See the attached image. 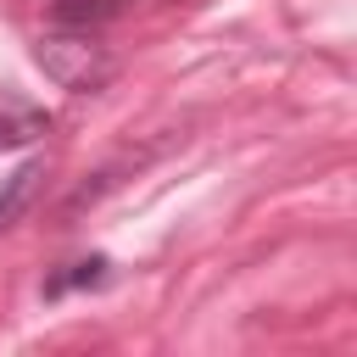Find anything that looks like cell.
<instances>
[{"label":"cell","instance_id":"6da1fadb","mask_svg":"<svg viewBox=\"0 0 357 357\" xmlns=\"http://www.w3.org/2000/svg\"><path fill=\"white\" fill-rule=\"evenodd\" d=\"M33 56H39L45 78H56V84L73 89V95H95V89H106V84L117 78L112 50H106L89 28H84V33H45Z\"/></svg>","mask_w":357,"mask_h":357},{"label":"cell","instance_id":"7a4b0ae2","mask_svg":"<svg viewBox=\"0 0 357 357\" xmlns=\"http://www.w3.org/2000/svg\"><path fill=\"white\" fill-rule=\"evenodd\" d=\"M39 178H45V162H28V167H17V173L0 184V234L22 218V206H28V195H33Z\"/></svg>","mask_w":357,"mask_h":357},{"label":"cell","instance_id":"3957f363","mask_svg":"<svg viewBox=\"0 0 357 357\" xmlns=\"http://www.w3.org/2000/svg\"><path fill=\"white\" fill-rule=\"evenodd\" d=\"M45 134V112H28V106H0V151H17L28 139Z\"/></svg>","mask_w":357,"mask_h":357},{"label":"cell","instance_id":"277c9868","mask_svg":"<svg viewBox=\"0 0 357 357\" xmlns=\"http://www.w3.org/2000/svg\"><path fill=\"white\" fill-rule=\"evenodd\" d=\"M117 11H123V0H61L56 6V22L61 28H95V22L117 17Z\"/></svg>","mask_w":357,"mask_h":357},{"label":"cell","instance_id":"5b68a950","mask_svg":"<svg viewBox=\"0 0 357 357\" xmlns=\"http://www.w3.org/2000/svg\"><path fill=\"white\" fill-rule=\"evenodd\" d=\"M100 279H106V257H89V262H78L67 279H50V296L67 290V284H100Z\"/></svg>","mask_w":357,"mask_h":357}]
</instances>
